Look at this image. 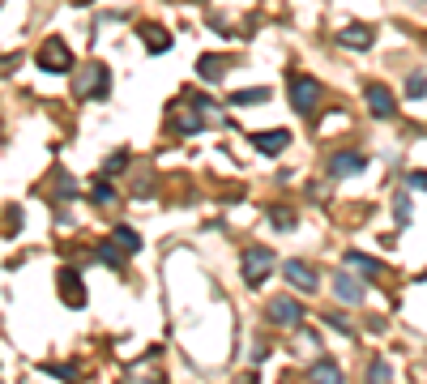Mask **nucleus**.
I'll return each mask as SVG.
<instances>
[{
	"label": "nucleus",
	"instance_id": "9d476101",
	"mask_svg": "<svg viewBox=\"0 0 427 384\" xmlns=\"http://www.w3.org/2000/svg\"><path fill=\"white\" fill-rule=\"evenodd\" d=\"M363 167H367V158H363V154H355V150H342V154H334V158H329V176H334V180L359 176Z\"/></svg>",
	"mask_w": 427,
	"mask_h": 384
},
{
	"label": "nucleus",
	"instance_id": "a211bd4d",
	"mask_svg": "<svg viewBox=\"0 0 427 384\" xmlns=\"http://www.w3.org/2000/svg\"><path fill=\"white\" fill-rule=\"evenodd\" d=\"M112 239H116V244H120L124 252H141V235H137L133 227H124V223H120V227L112 231Z\"/></svg>",
	"mask_w": 427,
	"mask_h": 384
},
{
	"label": "nucleus",
	"instance_id": "ddd939ff",
	"mask_svg": "<svg viewBox=\"0 0 427 384\" xmlns=\"http://www.w3.org/2000/svg\"><path fill=\"white\" fill-rule=\"evenodd\" d=\"M252 145H256L261 154H282V150L291 145V133H287V128H274V133H252Z\"/></svg>",
	"mask_w": 427,
	"mask_h": 384
},
{
	"label": "nucleus",
	"instance_id": "7ed1b4c3",
	"mask_svg": "<svg viewBox=\"0 0 427 384\" xmlns=\"http://www.w3.org/2000/svg\"><path fill=\"white\" fill-rule=\"evenodd\" d=\"M34 65H39L43 73H69V69H73V51H69L60 39H47V43L39 47Z\"/></svg>",
	"mask_w": 427,
	"mask_h": 384
},
{
	"label": "nucleus",
	"instance_id": "6e6552de",
	"mask_svg": "<svg viewBox=\"0 0 427 384\" xmlns=\"http://www.w3.org/2000/svg\"><path fill=\"white\" fill-rule=\"evenodd\" d=\"M308 384H346V380H342V367H338V359L320 355L316 363H308Z\"/></svg>",
	"mask_w": 427,
	"mask_h": 384
},
{
	"label": "nucleus",
	"instance_id": "bb28decb",
	"mask_svg": "<svg viewBox=\"0 0 427 384\" xmlns=\"http://www.w3.org/2000/svg\"><path fill=\"white\" fill-rule=\"evenodd\" d=\"M325 320H329V329H338L342 338H350V324H346V316H342V312H329Z\"/></svg>",
	"mask_w": 427,
	"mask_h": 384
},
{
	"label": "nucleus",
	"instance_id": "b1692460",
	"mask_svg": "<svg viewBox=\"0 0 427 384\" xmlns=\"http://www.w3.org/2000/svg\"><path fill=\"white\" fill-rule=\"evenodd\" d=\"M406 98H427V73L406 77Z\"/></svg>",
	"mask_w": 427,
	"mask_h": 384
},
{
	"label": "nucleus",
	"instance_id": "dca6fc26",
	"mask_svg": "<svg viewBox=\"0 0 427 384\" xmlns=\"http://www.w3.org/2000/svg\"><path fill=\"white\" fill-rule=\"evenodd\" d=\"M227 65H231L227 56H201V60H197V73H201L205 81H218V77L227 73Z\"/></svg>",
	"mask_w": 427,
	"mask_h": 384
},
{
	"label": "nucleus",
	"instance_id": "a878e982",
	"mask_svg": "<svg viewBox=\"0 0 427 384\" xmlns=\"http://www.w3.org/2000/svg\"><path fill=\"white\" fill-rule=\"evenodd\" d=\"M124 162H129V150H116L112 158H107V162H103V176H112V171H120V167H124Z\"/></svg>",
	"mask_w": 427,
	"mask_h": 384
},
{
	"label": "nucleus",
	"instance_id": "20e7f679",
	"mask_svg": "<svg viewBox=\"0 0 427 384\" xmlns=\"http://www.w3.org/2000/svg\"><path fill=\"white\" fill-rule=\"evenodd\" d=\"M363 102H367V112L376 116V120H393V116H398V102H393V94H389L385 81H372V86L363 90Z\"/></svg>",
	"mask_w": 427,
	"mask_h": 384
},
{
	"label": "nucleus",
	"instance_id": "2eb2a0df",
	"mask_svg": "<svg viewBox=\"0 0 427 384\" xmlns=\"http://www.w3.org/2000/svg\"><path fill=\"white\" fill-rule=\"evenodd\" d=\"M94 256H98L107 269H124V256H129V252H124L116 239H107V244H98V248H94Z\"/></svg>",
	"mask_w": 427,
	"mask_h": 384
},
{
	"label": "nucleus",
	"instance_id": "aec40b11",
	"mask_svg": "<svg viewBox=\"0 0 427 384\" xmlns=\"http://www.w3.org/2000/svg\"><path fill=\"white\" fill-rule=\"evenodd\" d=\"M171 124H176V133H184V137H192V133H201V128H205V120H197L192 112H180Z\"/></svg>",
	"mask_w": 427,
	"mask_h": 384
},
{
	"label": "nucleus",
	"instance_id": "f03ea898",
	"mask_svg": "<svg viewBox=\"0 0 427 384\" xmlns=\"http://www.w3.org/2000/svg\"><path fill=\"white\" fill-rule=\"evenodd\" d=\"M239 269H244V286L256 291V286L274 273V252H270V248H248L244 260H239Z\"/></svg>",
	"mask_w": 427,
	"mask_h": 384
},
{
	"label": "nucleus",
	"instance_id": "393cba45",
	"mask_svg": "<svg viewBox=\"0 0 427 384\" xmlns=\"http://www.w3.org/2000/svg\"><path fill=\"white\" fill-rule=\"evenodd\" d=\"M94 201H98V205H116V188L107 184V180H98V184H94Z\"/></svg>",
	"mask_w": 427,
	"mask_h": 384
},
{
	"label": "nucleus",
	"instance_id": "c85d7f7f",
	"mask_svg": "<svg viewBox=\"0 0 427 384\" xmlns=\"http://www.w3.org/2000/svg\"><path fill=\"white\" fill-rule=\"evenodd\" d=\"M295 346H299V350H320V338H316V333H299Z\"/></svg>",
	"mask_w": 427,
	"mask_h": 384
},
{
	"label": "nucleus",
	"instance_id": "4be33fe9",
	"mask_svg": "<svg viewBox=\"0 0 427 384\" xmlns=\"http://www.w3.org/2000/svg\"><path fill=\"white\" fill-rule=\"evenodd\" d=\"M393 223H398V227L410 223V192H398V197H393Z\"/></svg>",
	"mask_w": 427,
	"mask_h": 384
},
{
	"label": "nucleus",
	"instance_id": "0eeeda50",
	"mask_svg": "<svg viewBox=\"0 0 427 384\" xmlns=\"http://www.w3.org/2000/svg\"><path fill=\"white\" fill-rule=\"evenodd\" d=\"M282 273H287V282H291L295 291H308V295H312V291H316V282H320V278H316V269H312L308 260H287V265H282Z\"/></svg>",
	"mask_w": 427,
	"mask_h": 384
},
{
	"label": "nucleus",
	"instance_id": "2f4dec72",
	"mask_svg": "<svg viewBox=\"0 0 427 384\" xmlns=\"http://www.w3.org/2000/svg\"><path fill=\"white\" fill-rule=\"evenodd\" d=\"M239 384H256V376H244V380H239Z\"/></svg>",
	"mask_w": 427,
	"mask_h": 384
},
{
	"label": "nucleus",
	"instance_id": "c756f323",
	"mask_svg": "<svg viewBox=\"0 0 427 384\" xmlns=\"http://www.w3.org/2000/svg\"><path fill=\"white\" fill-rule=\"evenodd\" d=\"M406 184H410V188H419V192H427V171H410V176H406Z\"/></svg>",
	"mask_w": 427,
	"mask_h": 384
},
{
	"label": "nucleus",
	"instance_id": "6ab92c4d",
	"mask_svg": "<svg viewBox=\"0 0 427 384\" xmlns=\"http://www.w3.org/2000/svg\"><path fill=\"white\" fill-rule=\"evenodd\" d=\"M265 98H270V90H265V86H256V90H235V94H231V107H252V102H265Z\"/></svg>",
	"mask_w": 427,
	"mask_h": 384
},
{
	"label": "nucleus",
	"instance_id": "1a4fd4ad",
	"mask_svg": "<svg viewBox=\"0 0 427 384\" xmlns=\"http://www.w3.org/2000/svg\"><path fill=\"white\" fill-rule=\"evenodd\" d=\"M334 295L342 299V303H350V307H359L363 299H367V291H363V282L359 278H350V273H334Z\"/></svg>",
	"mask_w": 427,
	"mask_h": 384
},
{
	"label": "nucleus",
	"instance_id": "412c9836",
	"mask_svg": "<svg viewBox=\"0 0 427 384\" xmlns=\"http://www.w3.org/2000/svg\"><path fill=\"white\" fill-rule=\"evenodd\" d=\"M363 384H389V363H385V359H372V363H367Z\"/></svg>",
	"mask_w": 427,
	"mask_h": 384
},
{
	"label": "nucleus",
	"instance_id": "f3484780",
	"mask_svg": "<svg viewBox=\"0 0 427 384\" xmlns=\"http://www.w3.org/2000/svg\"><path fill=\"white\" fill-rule=\"evenodd\" d=\"M346 265H355L359 273H367V278H381V260H372L363 252H346Z\"/></svg>",
	"mask_w": 427,
	"mask_h": 384
},
{
	"label": "nucleus",
	"instance_id": "f8f14e48",
	"mask_svg": "<svg viewBox=\"0 0 427 384\" xmlns=\"http://www.w3.org/2000/svg\"><path fill=\"white\" fill-rule=\"evenodd\" d=\"M372 43H376V30H372V26H342V30H338V47L367 51Z\"/></svg>",
	"mask_w": 427,
	"mask_h": 384
},
{
	"label": "nucleus",
	"instance_id": "f257e3e1",
	"mask_svg": "<svg viewBox=\"0 0 427 384\" xmlns=\"http://www.w3.org/2000/svg\"><path fill=\"white\" fill-rule=\"evenodd\" d=\"M73 94L77 98H107L112 94V73H107V65H86L81 73H77V81H73Z\"/></svg>",
	"mask_w": 427,
	"mask_h": 384
},
{
	"label": "nucleus",
	"instance_id": "4468645a",
	"mask_svg": "<svg viewBox=\"0 0 427 384\" xmlns=\"http://www.w3.org/2000/svg\"><path fill=\"white\" fill-rule=\"evenodd\" d=\"M137 34L150 43V51H154V56H158V51H167V47H171V34H167L163 26H154V22H141V26H137Z\"/></svg>",
	"mask_w": 427,
	"mask_h": 384
},
{
	"label": "nucleus",
	"instance_id": "7c9ffc66",
	"mask_svg": "<svg viewBox=\"0 0 427 384\" xmlns=\"http://www.w3.org/2000/svg\"><path fill=\"white\" fill-rule=\"evenodd\" d=\"M47 371H51V376H60V380H73V376H77V367H73V363H69V367H65V363H56V367H47Z\"/></svg>",
	"mask_w": 427,
	"mask_h": 384
},
{
	"label": "nucleus",
	"instance_id": "39448f33",
	"mask_svg": "<svg viewBox=\"0 0 427 384\" xmlns=\"http://www.w3.org/2000/svg\"><path fill=\"white\" fill-rule=\"evenodd\" d=\"M316 102H320V81H312V77H295L291 81V107L299 116H312L316 112Z\"/></svg>",
	"mask_w": 427,
	"mask_h": 384
},
{
	"label": "nucleus",
	"instance_id": "5701e85b",
	"mask_svg": "<svg viewBox=\"0 0 427 384\" xmlns=\"http://www.w3.org/2000/svg\"><path fill=\"white\" fill-rule=\"evenodd\" d=\"M270 227H278V231H295V213H291V209H270Z\"/></svg>",
	"mask_w": 427,
	"mask_h": 384
},
{
	"label": "nucleus",
	"instance_id": "9b49d317",
	"mask_svg": "<svg viewBox=\"0 0 427 384\" xmlns=\"http://www.w3.org/2000/svg\"><path fill=\"white\" fill-rule=\"evenodd\" d=\"M60 299L69 307H86V286H81V273L77 269H60Z\"/></svg>",
	"mask_w": 427,
	"mask_h": 384
},
{
	"label": "nucleus",
	"instance_id": "cd10ccee",
	"mask_svg": "<svg viewBox=\"0 0 427 384\" xmlns=\"http://www.w3.org/2000/svg\"><path fill=\"white\" fill-rule=\"evenodd\" d=\"M56 184H60V188H56V192H60V197H69V201H73V197H77V180H73V176H60V180H56Z\"/></svg>",
	"mask_w": 427,
	"mask_h": 384
},
{
	"label": "nucleus",
	"instance_id": "423d86ee",
	"mask_svg": "<svg viewBox=\"0 0 427 384\" xmlns=\"http://www.w3.org/2000/svg\"><path fill=\"white\" fill-rule=\"evenodd\" d=\"M265 316H270L278 329H299V320H303V307H299V299H291V295H278L270 307H265Z\"/></svg>",
	"mask_w": 427,
	"mask_h": 384
}]
</instances>
